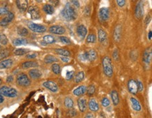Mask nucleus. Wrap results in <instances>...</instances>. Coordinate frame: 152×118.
Returning a JSON list of instances; mask_svg holds the SVG:
<instances>
[{
  "instance_id": "obj_38",
  "label": "nucleus",
  "mask_w": 152,
  "mask_h": 118,
  "mask_svg": "<svg viewBox=\"0 0 152 118\" xmlns=\"http://www.w3.org/2000/svg\"><path fill=\"white\" fill-rule=\"evenodd\" d=\"M27 52H28V49H15L14 54L17 56H23L25 54H27Z\"/></svg>"
},
{
  "instance_id": "obj_60",
  "label": "nucleus",
  "mask_w": 152,
  "mask_h": 118,
  "mask_svg": "<svg viewBox=\"0 0 152 118\" xmlns=\"http://www.w3.org/2000/svg\"><path fill=\"white\" fill-rule=\"evenodd\" d=\"M37 118H42V116H38Z\"/></svg>"
},
{
  "instance_id": "obj_24",
  "label": "nucleus",
  "mask_w": 152,
  "mask_h": 118,
  "mask_svg": "<svg viewBox=\"0 0 152 118\" xmlns=\"http://www.w3.org/2000/svg\"><path fill=\"white\" fill-rule=\"evenodd\" d=\"M13 61L11 59H7L0 63V69H5L11 68L13 66Z\"/></svg>"
},
{
  "instance_id": "obj_23",
  "label": "nucleus",
  "mask_w": 152,
  "mask_h": 118,
  "mask_svg": "<svg viewBox=\"0 0 152 118\" xmlns=\"http://www.w3.org/2000/svg\"><path fill=\"white\" fill-rule=\"evenodd\" d=\"M29 75H30L31 78L34 79L35 80V79L40 78L42 75V73L38 69H32V70H31L29 72Z\"/></svg>"
},
{
  "instance_id": "obj_32",
  "label": "nucleus",
  "mask_w": 152,
  "mask_h": 118,
  "mask_svg": "<svg viewBox=\"0 0 152 118\" xmlns=\"http://www.w3.org/2000/svg\"><path fill=\"white\" fill-rule=\"evenodd\" d=\"M58 59L52 55H47L45 58H44V61L46 63H53L57 62Z\"/></svg>"
},
{
  "instance_id": "obj_13",
  "label": "nucleus",
  "mask_w": 152,
  "mask_h": 118,
  "mask_svg": "<svg viewBox=\"0 0 152 118\" xmlns=\"http://www.w3.org/2000/svg\"><path fill=\"white\" fill-rule=\"evenodd\" d=\"M152 58V52H151V48H147L143 54V61L146 64H149L150 62L151 61Z\"/></svg>"
},
{
  "instance_id": "obj_45",
  "label": "nucleus",
  "mask_w": 152,
  "mask_h": 118,
  "mask_svg": "<svg viewBox=\"0 0 152 118\" xmlns=\"http://www.w3.org/2000/svg\"><path fill=\"white\" fill-rule=\"evenodd\" d=\"M9 8L7 7H0V15L7 14L9 13Z\"/></svg>"
},
{
  "instance_id": "obj_39",
  "label": "nucleus",
  "mask_w": 152,
  "mask_h": 118,
  "mask_svg": "<svg viewBox=\"0 0 152 118\" xmlns=\"http://www.w3.org/2000/svg\"><path fill=\"white\" fill-rule=\"evenodd\" d=\"M9 56V51L8 49H4L0 52V60H3L6 58H7Z\"/></svg>"
},
{
  "instance_id": "obj_1",
  "label": "nucleus",
  "mask_w": 152,
  "mask_h": 118,
  "mask_svg": "<svg viewBox=\"0 0 152 118\" xmlns=\"http://www.w3.org/2000/svg\"><path fill=\"white\" fill-rule=\"evenodd\" d=\"M61 15L63 19L67 21H75L77 18V13L76 12L75 9L69 2L66 4L65 8L61 11Z\"/></svg>"
},
{
  "instance_id": "obj_46",
  "label": "nucleus",
  "mask_w": 152,
  "mask_h": 118,
  "mask_svg": "<svg viewBox=\"0 0 152 118\" xmlns=\"http://www.w3.org/2000/svg\"><path fill=\"white\" fill-rule=\"evenodd\" d=\"M112 56H113V58L114 59V60H119V54H118V52L117 49H115L114 51V52H113L112 54Z\"/></svg>"
},
{
  "instance_id": "obj_37",
  "label": "nucleus",
  "mask_w": 152,
  "mask_h": 118,
  "mask_svg": "<svg viewBox=\"0 0 152 118\" xmlns=\"http://www.w3.org/2000/svg\"><path fill=\"white\" fill-rule=\"evenodd\" d=\"M87 43H95L96 42V36L94 34L88 35L86 39Z\"/></svg>"
},
{
  "instance_id": "obj_9",
  "label": "nucleus",
  "mask_w": 152,
  "mask_h": 118,
  "mask_svg": "<svg viewBox=\"0 0 152 118\" xmlns=\"http://www.w3.org/2000/svg\"><path fill=\"white\" fill-rule=\"evenodd\" d=\"M49 32L50 33L55 35H62L66 32V29L64 27L61 26V25H53V26L49 27Z\"/></svg>"
},
{
  "instance_id": "obj_35",
  "label": "nucleus",
  "mask_w": 152,
  "mask_h": 118,
  "mask_svg": "<svg viewBox=\"0 0 152 118\" xmlns=\"http://www.w3.org/2000/svg\"><path fill=\"white\" fill-rule=\"evenodd\" d=\"M51 70L53 73L56 74H59L61 72V68H60V65L58 63H53L51 66Z\"/></svg>"
},
{
  "instance_id": "obj_43",
  "label": "nucleus",
  "mask_w": 152,
  "mask_h": 118,
  "mask_svg": "<svg viewBox=\"0 0 152 118\" xmlns=\"http://www.w3.org/2000/svg\"><path fill=\"white\" fill-rule=\"evenodd\" d=\"M101 103H102L103 107H108L110 105V101L107 98H103L102 101H101Z\"/></svg>"
},
{
  "instance_id": "obj_7",
  "label": "nucleus",
  "mask_w": 152,
  "mask_h": 118,
  "mask_svg": "<svg viewBox=\"0 0 152 118\" xmlns=\"http://www.w3.org/2000/svg\"><path fill=\"white\" fill-rule=\"evenodd\" d=\"M98 16L102 21H107L110 18V9L107 7H102L99 10Z\"/></svg>"
},
{
  "instance_id": "obj_12",
  "label": "nucleus",
  "mask_w": 152,
  "mask_h": 118,
  "mask_svg": "<svg viewBox=\"0 0 152 118\" xmlns=\"http://www.w3.org/2000/svg\"><path fill=\"white\" fill-rule=\"evenodd\" d=\"M43 86L46 88H48V90H50V91L56 93L58 91V86L55 82L53 81H46L43 83Z\"/></svg>"
},
{
  "instance_id": "obj_22",
  "label": "nucleus",
  "mask_w": 152,
  "mask_h": 118,
  "mask_svg": "<svg viewBox=\"0 0 152 118\" xmlns=\"http://www.w3.org/2000/svg\"><path fill=\"white\" fill-rule=\"evenodd\" d=\"M86 54L88 61H94V60H95V59L97 58V53L93 49L89 50L88 52H86Z\"/></svg>"
},
{
  "instance_id": "obj_5",
  "label": "nucleus",
  "mask_w": 152,
  "mask_h": 118,
  "mask_svg": "<svg viewBox=\"0 0 152 118\" xmlns=\"http://www.w3.org/2000/svg\"><path fill=\"white\" fill-rule=\"evenodd\" d=\"M28 26L29 29H31L32 32L37 33H43L45 32L46 31V27L42 25L37 24V23L29 22L28 23Z\"/></svg>"
},
{
  "instance_id": "obj_47",
  "label": "nucleus",
  "mask_w": 152,
  "mask_h": 118,
  "mask_svg": "<svg viewBox=\"0 0 152 118\" xmlns=\"http://www.w3.org/2000/svg\"><path fill=\"white\" fill-rule=\"evenodd\" d=\"M137 84L138 91H143L144 85H143V84H142V82L141 81H137Z\"/></svg>"
},
{
  "instance_id": "obj_62",
  "label": "nucleus",
  "mask_w": 152,
  "mask_h": 118,
  "mask_svg": "<svg viewBox=\"0 0 152 118\" xmlns=\"http://www.w3.org/2000/svg\"><path fill=\"white\" fill-rule=\"evenodd\" d=\"M11 118H14V117H11Z\"/></svg>"
},
{
  "instance_id": "obj_40",
  "label": "nucleus",
  "mask_w": 152,
  "mask_h": 118,
  "mask_svg": "<svg viewBox=\"0 0 152 118\" xmlns=\"http://www.w3.org/2000/svg\"><path fill=\"white\" fill-rule=\"evenodd\" d=\"M9 42L7 36L4 34H0V44L2 45H7Z\"/></svg>"
},
{
  "instance_id": "obj_15",
  "label": "nucleus",
  "mask_w": 152,
  "mask_h": 118,
  "mask_svg": "<svg viewBox=\"0 0 152 118\" xmlns=\"http://www.w3.org/2000/svg\"><path fill=\"white\" fill-rule=\"evenodd\" d=\"M78 106H79V111L81 112H85L87 108V102L85 98L81 97L78 99L77 101Z\"/></svg>"
},
{
  "instance_id": "obj_48",
  "label": "nucleus",
  "mask_w": 152,
  "mask_h": 118,
  "mask_svg": "<svg viewBox=\"0 0 152 118\" xmlns=\"http://www.w3.org/2000/svg\"><path fill=\"white\" fill-rule=\"evenodd\" d=\"M126 1H125V0H117V1H116V3H117L118 6L120 7H122L126 5Z\"/></svg>"
},
{
  "instance_id": "obj_21",
  "label": "nucleus",
  "mask_w": 152,
  "mask_h": 118,
  "mask_svg": "<svg viewBox=\"0 0 152 118\" xmlns=\"http://www.w3.org/2000/svg\"><path fill=\"white\" fill-rule=\"evenodd\" d=\"M98 39L100 41V43H105L107 41V35L104 29H99L98 32Z\"/></svg>"
},
{
  "instance_id": "obj_27",
  "label": "nucleus",
  "mask_w": 152,
  "mask_h": 118,
  "mask_svg": "<svg viewBox=\"0 0 152 118\" xmlns=\"http://www.w3.org/2000/svg\"><path fill=\"white\" fill-rule=\"evenodd\" d=\"M55 52H56V54L60 55V56H62L69 57L70 55H71V53H70L69 51H68L67 49H55Z\"/></svg>"
},
{
  "instance_id": "obj_8",
  "label": "nucleus",
  "mask_w": 152,
  "mask_h": 118,
  "mask_svg": "<svg viewBox=\"0 0 152 118\" xmlns=\"http://www.w3.org/2000/svg\"><path fill=\"white\" fill-rule=\"evenodd\" d=\"M135 14L137 18H142L144 15V3L142 1H138L135 7Z\"/></svg>"
},
{
  "instance_id": "obj_16",
  "label": "nucleus",
  "mask_w": 152,
  "mask_h": 118,
  "mask_svg": "<svg viewBox=\"0 0 152 118\" xmlns=\"http://www.w3.org/2000/svg\"><path fill=\"white\" fill-rule=\"evenodd\" d=\"M16 5L20 11H25L28 9V1L27 0H18L16 1Z\"/></svg>"
},
{
  "instance_id": "obj_51",
  "label": "nucleus",
  "mask_w": 152,
  "mask_h": 118,
  "mask_svg": "<svg viewBox=\"0 0 152 118\" xmlns=\"http://www.w3.org/2000/svg\"><path fill=\"white\" fill-rule=\"evenodd\" d=\"M13 81V75H9L7 78V83H11Z\"/></svg>"
},
{
  "instance_id": "obj_34",
  "label": "nucleus",
  "mask_w": 152,
  "mask_h": 118,
  "mask_svg": "<svg viewBox=\"0 0 152 118\" xmlns=\"http://www.w3.org/2000/svg\"><path fill=\"white\" fill-rule=\"evenodd\" d=\"M64 104H65V107L69 108V109L72 108L74 106V101L72 98L71 97H67L65 99V101H64Z\"/></svg>"
},
{
  "instance_id": "obj_42",
  "label": "nucleus",
  "mask_w": 152,
  "mask_h": 118,
  "mask_svg": "<svg viewBox=\"0 0 152 118\" xmlns=\"http://www.w3.org/2000/svg\"><path fill=\"white\" fill-rule=\"evenodd\" d=\"M74 77H75V72L73 70H70V71H67V74H66V80H72Z\"/></svg>"
},
{
  "instance_id": "obj_61",
  "label": "nucleus",
  "mask_w": 152,
  "mask_h": 118,
  "mask_svg": "<svg viewBox=\"0 0 152 118\" xmlns=\"http://www.w3.org/2000/svg\"><path fill=\"white\" fill-rule=\"evenodd\" d=\"M0 49H1V45H0Z\"/></svg>"
},
{
  "instance_id": "obj_57",
  "label": "nucleus",
  "mask_w": 152,
  "mask_h": 118,
  "mask_svg": "<svg viewBox=\"0 0 152 118\" xmlns=\"http://www.w3.org/2000/svg\"><path fill=\"white\" fill-rule=\"evenodd\" d=\"M150 19H151L150 18H149V19H148V16H147V18H146V24H149L150 22Z\"/></svg>"
},
{
  "instance_id": "obj_54",
  "label": "nucleus",
  "mask_w": 152,
  "mask_h": 118,
  "mask_svg": "<svg viewBox=\"0 0 152 118\" xmlns=\"http://www.w3.org/2000/svg\"><path fill=\"white\" fill-rule=\"evenodd\" d=\"M151 37H152V31L150 30L149 33H148V39H149V40H151Z\"/></svg>"
},
{
  "instance_id": "obj_36",
  "label": "nucleus",
  "mask_w": 152,
  "mask_h": 118,
  "mask_svg": "<svg viewBox=\"0 0 152 118\" xmlns=\"http://www.w3.org/2000/svg\"><path fill=\"white\" fill-rule=\"evenodd\" d=\"M86 92L87 94L89 96H92L95 93V87L93 84H91L88 87H86Z\"/></svg>"
},
{
  "instance_id": "obj_14",
  "label": "nucleus",
  "mask_w": 152,
  "mask_h": 118,
  "mask_svg": "<svg viewBox=\"0 0 152 118\" xmlns=\"http://www.w3.org/2000/svg\"><path fill=\"white\" fill-rule=\"evenodd\" d=\"M87 28L83 25H80L77 28V33L81 39H84L87 35Z\"/></svg>"
},
{
  "instance_id": "obj_49",
  "label": "nucleus",
  "mask_w": 152,
  "mask_h": 118,
  "mask_svg": "<svg viewBox=\"0 0 152 118\" xmlns=\"http://www.w3.org/2000/svg\"><path fill=\"white\" fill-rule=\"evenodd\" d=\"M37 56V54H34V53H32V54H28V55H27L26 58H29V59H32V58H36Z\"/></svg>"
},
{
  "instance_id": "obj_2",
  "label": "nucleus",
  "mask_w": 152,
  "mask_h": 118,
  "mask_svg": "<svg viewBox=\"0 0 152 118\" xmlns=\"http://www.w3.org/2000/svg\"><path fill=\"white\" fill-rule=\"evenodd\" d=\"M102 68L103 72H104L105 75L109 77H112L114 70H113L112 59L109 56H104L102 58Z\"/></svg>"
},
{
  "instance_id": "obj_30",
  "label": "nucleus",
  "mask_w": 152,
  "mask_h": 118,
  "mask_svg": "<svg viewBox=\"0 0 152 118\" xmlns=\"http://www.w3.org/2000/svg\"><path fill=\"white\" fill-rule=\"evenodd\" d=\"M43 40H44V42H45L46 44H54L56 42V39L54 38V37L50 35H45V36L43 37Z\"/></svg>"
},
{
  "instance_id": "obj_58",
  "label": "nucleus",
  "mask_w": 152,
  "mask_h": 118,
  "mask_svg": "<svg viewBox=\"0 0 152 118\" xmlns=\"http://www.w3.org/2000/svg\"><path fill=\"white\" fill-rule=\"evenodd\" d=\"M44 96H42V97L39 98V102H41L42 101H44Z\"/></svg>"
},
{
  "instance_id": "obj_6",
  "label": "nucleus",
  "mask_w": 152,
  "mask_h": 118,
  "mask_svg": "<svg viewBox=\"0 0 152 118\" xmlns=\"http://www.w3.org/2000/svg\"><path fill=\"white\" fill-rule=\"evenodd\" d=\"M29 14L30 15L31 18L33 20H38L41 18V13L39 8L36 6H32L29 7L28 10Z\"/></svg>"
},
{
  "instance_id": "obj_53",
  "label": "nucleus",
  "mask_w": 152,
  "mask_h": 118,
  "mask_svg": "<svg viewBox=\"0 0 152 118\" xmlns=\"http://www.w3.org/2000/svg\"><path fill=\"white\" fill-rule=\"evenodd\" d=\"M85 118H95V115H93V113H88L86 115Z\"/></svg>"
},
{
  "instance_id": "obj_56",
  "label": "nucleus",
  "mask_w": 152,
  "mask_h": 118,
  "mask_svg": "<svg viewBox=\"0 0 152 118\" xmlns=\"http://www.w3.org/2000/svg\"><path fill=\"white\" fill-rule=\"evenodd\" d=\"M34 92H32V93H31L30 94V96H28V98H27V101H29V100H30V98L31 97H32V96H33V95H34Z\"/></svg>"
},
{
  "instance_id": "obj_29",
  "label": "nucleus",
  "mask_w": 152,
  "mask_h": 118,
  "mask_svg": "<svg viewBox=\"0 0 152 118\" xmlns=\"http://www.w3.org/2000/svg\"><path fill=\"white\" fill-rule=\"evenodd\" d=\"M43 10L48 15H52L54 13L55 10H54V7L50 4H45L43 7Z\"/></svg>"
},
{
  "instance_id": "obj_31",
  "label": "nucleus",
  "mask_w": 152,
  "mask_h": 118,
  "mask_svg": "<svg viewBox=\"0 0 152 118\" xmlns=\"http://www.w3.org/2000/svg\"><path fill=\"white\" fill-rule=\"evenodd\" d=\"M17 32L18 34L22 37H25L28 35V29L25 28V27L23 26H19L17 28Z\"/></svg>"
},
{
  "instance_id": "obj_52",
  "label": "nucleus",
  "mask_w": 152,
  "mask_h": 118,
  "mask_svg": "<svg viewBox=\"0 0 152 118\" xmlns=\"http://www.w3.org/2000/svg\"><path fill=\"white\" fill-rule=\"evenodd\" d=\"M71 2L73 4L75 5L77 8H79L80 7V4H79V2L78 1H75V0H72Z\"/></svg>"
},
{
  "instance_id": "obj_11",
  "label": "nucleus",
  "mask_w": 152,
  "mask_h": 118,
  "mask_svg": "<svg viewBox=\"0 0 152 118\" xmlns=\"http://www.w3.org/2000/svg\"><path fill=\"white\" fill-rule=\"evenodd\" d=\"M14 18V14L12 12H9L4 18L0 21V26H7Z\"/></svg>"
},
{
  "instance_id": "obj_59",
  "label": "nucleus",
  "mask_w": 152,
  "mask_h": 118,
  "mask_svg": "<svg viewBox=\"0 0 152 118\" xmlns=\"http://www.w3.org/2000/svg\"><path fill=\"white\" fill-rule=\"evenodd\" d=\"M1 83H2V80H1V79H0V85H1Z\"/></svg>"
},
{
  "instance_id": "obj_4",
  "label": "nucleus",
  "mask_w": 152,
  "mask_h": 118,
  "mask_svg": "<svg viewBox=\"0 0 152 118\" xmlns=\"http://www.w3.org/2000/svg\"><path fill=\"white\" fill-rule=\"evenodd\" d=\"M16 82L18 85H20L21 86H24V87L28 86L31 83L30 79H29L28 77L24 73H21L18 75Z\"/></svg>"
},
{
  "instance_id": "obj_26",
  "label": "nucleus",
  "mask_w": 152,
  "mask_h": 118,
  "mask_svg": "<svg viewBox=\"0 0 152 118\" xmlns=\"http://www.w3.org/2000/svg\"><path fill=\"white\" fill-rule=\"evenodd\" d=\"M27 44H28V40L23 37L16 38L13 41V44L14 46H21V45H26Z\"/></svg>"
},
{
  "instance_id": "obj_44",
  "label": "nucleus",
  "mask_w": 152,
  "mask_h": 118,
  "mask_svg": "<svg viewBox=\"0 0 152 118\" xmlns=\"http://www.w3.org/2000/svg\"><path fill=\"white\" fill-rule=\"evenodd\" d=\"M67 115L70 117H74L77 115V111H76L75 109H73V108H71L69 109L67 112Z\"/></svg>"
},
{
  "instance_id": "obj_18",
  "label": "nucleus",
  "mask_w": 152,
  "mask_h": 118,
  "mask_svg": "<svg viewBox=\"0 0 152 118\" xmlns=\"http://www.w3.org/2000/svg\"><path fill=\"white\" fill-rule=\"evenodd\" d=\"M86 92V86L81 85L74 90L73 94L76 96H81L83 95Z\"/></svg>"
},
{
  "instance_id": "obj_33",
  "label": "nucleus",
  "mask_w": 152,
  "mask_h": 118,
  "mask_svg": "<svg viewBox=\"0 0 152 118\" xmlns=\"http://www.w3.org/2000/svg\"><path fill=\"white\" fill-rule=\"evenodd\" d=\"M85 77V74L83 71L79 72L78 73L76 74L75 75V82L76 83H79L81 81H83V80Z\"/></svg>"
},
{
  "instance_id": "obj_3",
  "label": "nucleus",
  "mask_w": 152,
  "mask_h": 118,
  "mask_svg": "<svg viewBox=\"0 0 152 118\" xmlns=\"http://www.w3.org/2000/svg\"><path fill=\"white\" fill-rule=\"evenodd\" d=\"M0 94L3 96H4L9 98H14L18 95V92L15 88L7 86H4L0 88Z\"/></svg>"
},
{
  "instance_id": "obj_50",
  "label": "nucleus",
  "mask_w": 152,
  "mask_h": 118,
  "mask_svg": "<svg viewBox=\"0 0 152 118\" xmlns=\"http://www.w3.org/2000/svg\"><path fill=\"white\" fill-rule=\"evenodd\" d=\"M60 59L62 62H65V63H68L69 61V58L67 56H61L60 57Z\"/></svg>"
},
{
  "instance_id": "obj_28",
  "label": "nucleus",
  "mask_w": 152,
  "mask_h": 118,
  "mask_svg": "<svg viewBox=\"0 0 152 118\" xmlns=\"http://www.w3.org/2000/svg\"><path fill=\"white\" fill-rule=\"evenodd\" d=\"M38 66V63L34 61H27L22 64V68L23 69H28L30 68H35Z\"/></svg>"
},
{
  "instance_id": "obj_20",
  "label": "nucleus",
  "mask_w": 152,
  "mask_h": 118,
  "mask_svg": "<svg viewBox=\"0 0 152 118\" xmlns=\"http://www.w3.org/2000/svg\"><path fill=\"white\" fill-rule=\"evenodd\" d=\"M121 26L120 25H118L115 27L114 32V38L116 42H118L121 40Z\"/></svg>"
},
{
  "instance_id": "obj_25",
  "label": "nucleus",
  "mask_w": 152,
  "mask_h": 118,
  "mask_svg": "<svg viewBox=\"0 0 152 118\" xmlns=\"http://www.w3.org/2000/svg\"><path fill=\"white\" fill-rule=\"evenodd\" d=\"M111 98L114 105H117L119 103V97H118V94L116 91H112L111 92Z\"/></svg>"
},
{
  "instance_id": "obj_19",
  "label": "nucleus",
  "mask_w": 152,
  "mask_h": 118,
  "mask_svg": "<svg viewBox=\"0 0 152 118\" xmlns=\"http://www.w3.org/2000/svg\"><path fill=\"white\" fill-rule=\"evenodd\" d=\"M130 102H131L132 108H133L135 111H137V112L141 111L142 106L140 105V102L138 101L135 98H133V97L130 98Z\"/></svg>"
},
{
  "instance_id": "obj_55",
  "label": "nucleus",
  "mask_w": 152,
  "mask_h": 118,
  "mask_svg": "<svg viewBox=\"0 0 152 118\" xmlns=\"http://www.w3.org/2000/svg\"><path fill=\"white\" fill-rule=\"evenodd\" d=\"M4 101V96L1 95V94H0V104L1 103H3Z\"/></svg>"
},
{
  "instance_id": "obj_17",
  "label": "nucleus",
  "mask_w": 152,
  "mask_h": 118,
  "mask_svg": "<svg viewBox=\"0 0 152 118\" xmlns=\"http://www.w3.org/2000/svg\"><path fill=\"white\" fill-rule=\"evenodd\" d=\"M89 109L93 112H97L99 110V104L95 101V98H91L88 102Z\"/></svg>"
},
{
  "instance_id": "obj_10",
  "label": "nucleus",
  "mask_w": 152,
  "mask_h": 118,
  "mask_svg": "<svg viewBox=\"0 0 152 118\" xmlns=\"http://www.w3.org/2000/svg\"><path fill=\"white\" fill-rule=\"evenodd\" d=\"M128 91L131 94H133V95L137 94L138 91L137 81L134 80H130L128 82Z\"/></svg>"
},
{
  "instance_id": "obj_41",
  "label": "nucleus",
  "mask_w": 152,
  "mask_h": 118,
  "mask_svg": "<svg viewBox=\"0 0 152 118\" xmlns=\"http://www.w3.org/2000/svg\"><path fill=\"white\" fill-rule=\"evenodd\" d=\"M60 42L65 44H71V40H70L69 38H68L67 37H65V36H62L60 37Z\"/></svg>"
}]
</instances>
